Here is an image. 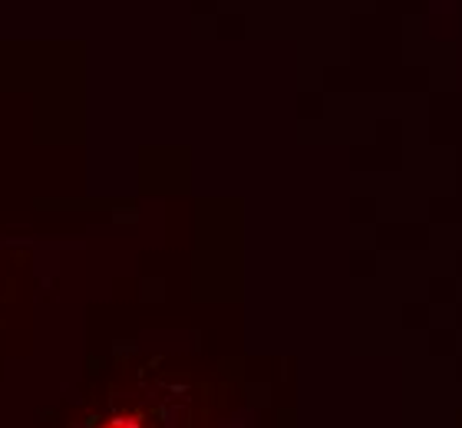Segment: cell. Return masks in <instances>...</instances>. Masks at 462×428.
Returning a JSON list of instances; mask_svg holds the SVG:
<instances>
[{"label":"cell","mask_w":462,"mask_h":428,"mask_svg":"<svg viewBox=\"0 0 462 428\" xmlns=\"http://www.w3.org/2000/svg\"><path fill=\"white\" fill-rule=\"evenodd\" d=\"M106 428H143V425H139L135 419H113Z\"/></svg>","instance_id":"cell-1"}]
</instances>
